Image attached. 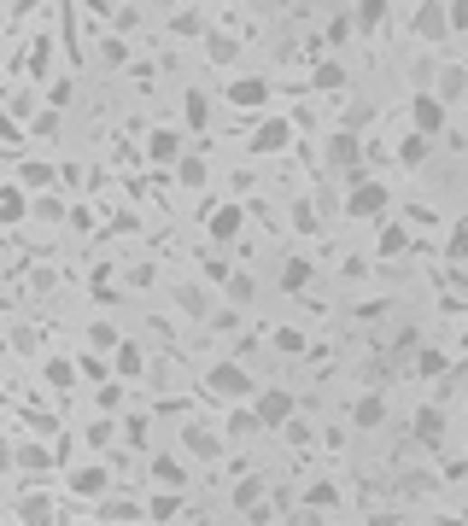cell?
I'll return each mask as SVG.
<instances>
[{
    "label": "cell",
    "mask_w": 468,
    "mask_h": 526,
    "mask_svg": "<svg viewBox=\"0 0 468 526\" xmlns=\"http://www.w3.org/2000/svg\"><path fill=\"white\" fill-rule=\"evenodd\" d=\"M205 229H211V240H217V246H229V240H240L246 211H240V205H217L211 217H205Z\"/></svg>",
    "instance_id": "14"
},
{
    "label": "cell",
    "mask_w": 468,
    "mask_h": 526,
    "mask_svg": "<svg viewBox=\"0 0 468 526\" xmlns=\"http://www.w3.org/2000/svg\"><path fill=\"white\" fill-rule=\"evenodd\" d=\"M6 111H12V117H30L35 99H30V94H12V99H6Z\"/></svg>",
    "instance_id": "52"
},
{
    "label": "cell",
    "mask_w": 468,
    "mask_h": 526,
    "mask_svg": "<svg viewBox=\"0 0 468 526\" xmlns=\"http://www.w3.org/2000/svg\"><path fill=\"white\" fill-rule=\"evenodd\" d=\"M123 345V333L112 328V322H94V328H89V351H100V357H106V351H117Z\"/></svg>",
    "instance_id": "40"
},
{
    "label": "cell",
    "mask_w": 468,
    "mask_h": 526,
    "mask_svg": "<svg viewBox=\"0 0 468 526\" xmlns=\"http://www.w3.org/2000/svg\"><path fill=\"white\" fill-rule=\"evenodd\" d=\"M276 351H287V357H304V351H311V340H304L299 328H276Z\"/></svg>",
    "instance_id": "41"
},
{
    "label": "cell",
    "mask_w": 468,
    "mask_h": 526,
    "mask_svg": "<svg viewBox=\"0 0 468 526\" xmlns=\"http://www.w3.org/2000/svg\"><path fill=\"white\" fill-rule=\"evenodd\" d=\"M269 94H276V88H269L264 77H229V88H223V99L234 111H264Z\"/></svg>",
    "instance_id": "9"
},
{
    "label": "cell",
    "mask_w": 468,
    "mask_h": 526,
    "mask_svg": "<svg viewBox=\"0 0 468 526\" xmlns=\"http://www.w3.org/2000/svg\"><path fill=\"white\" fill-rule=\"evenodd\" d=\"M346 82L351 77H346V65H340V59H323V65L311 70V88H316V94H340Z\"/></svg>",
    "instance_id": "24"
},
{
    "label": "cell",
    "mask_w": 468,
    "mask_h": 526,
    "mask_svg": "<svg viewBox=\"0 0 468 526\" xmlns=\"http://www.w3.org/2000/svg\"><path fill=\"white\" fill-rule=\"evenodd\" d=\"M176 310H182V316H193V322H211L217 316V310H211V293H205L200 281H182L176 286Z\"/></svg>",
    "instance_id": "15"
},
{
    "label": "cell",
    "mask_w": 468,
    "mask_h": 526,
    "mask_svg": "<svg viewBox=\"0 0 468 526\" xmlns=\"http://www.w3.org/2000/svg\"><path fill=\"white\" fill-rule=\"evenodd\" d=\"M410 30H416V42H427V47H439V42H451V6L445 0H422L416 6V18H410Z\"/></svg>",
    "instance_id": "3"
},
{
    "label": "cell",
    "mask_w": 468,
    "mask_h": 526,
    "mask_svg": "<svg viewBox=\"0 0 468 526\" xmlns=\"http://www.w3.org/2000/svg\"><path fill=\"white\" fill-rule=\"evenodd\" d=\"M182 450H188L193 462H217L223 456V433H211L205 421H182Z\"/></svg>",
    "instance_id": "10"
},
{
    "label": "cell",
    "mask_w": 468,
    "mask_h": 526,
    "mask_svg": "<svg viewBox=\"0 0 468 526\" xmlns=\"http://www.w3.org/2000/svg\"><path fill=\"white\" fill-rule=\"evenodd\" d=\"M445 117H451V106L434 94V88H416L410 94V129H422V135L439 141V135H445Z\"/></svg>",
    "instance_id": "4"
},
{
    "label": "cell",
    "mask_w": 468,
    "mask_h": 526,
    "mask_svg": "<svg viewBox=\"0 0 468 526\" xmlns=\"http://www.w3.org/2000/svg\"><path fill=\"white\" fill-rule=\"evenodd\" d=\"M304 503L334 515V509H340V485H334V480H311V485H304Z\"/></svg>",
    "instance_id": "33"
},
{
    "label": "cell",
    "mask_w": 468,
    "mask_h": 526,
    "mask_svg": "<svg viewBox=\"0 0 468 526\" xmlns=\"http://www.w3.org/2000/svg\"><path fill=\"white\" fill-rule=\"evenodd\" d=\"M23 193H30L23 182H6V187H0V222H6V229H18V222L30 217V199H23Z\"/></svg>",
    "instance_id": "17"
},
{
    "label": "cell",
    "mask_w": 468,
    "mask_h": 526,
    "mask_svg": "<svg viewBox=\"0 0 468 526\" xmlns=\"http://www.w3.org/2000/svg\"><path fill=\"white\" fill-rule=\"evenodd\" d=\"M416 374H422V380H445L451 357H445V351H434V345H422V351H416Z\"/></svg>",
    "instance_id": "30"
},
{
    "label": "cell",
    "mask_w": 468,
    "mask_h": 526,
    "mask_svg": "<svg viewBox=\"0 0 468 526\" xmlns=\"http://www.w3.org/2000/svg\"><path fill=\"white\" fill-rule=\"evenodd\" d=\"M94 515H100L106 526H135V521H141V503H129V497H100Z\"/></svg>",
    "instance_id": "21"
},
{
    "label": "cell",
    "mask_w": 468,
    "mask_h": 526,
    "mask_svg": "<svg viewBox=\"0 0 468 526\" xmlns=\"http://www.w3.org/2000/svg\"><path fill=\"white\" fill-rule=\"evenodd\" d=\"M287 526H328V509H311V503H299L287 515Z\"/></svg>",
    "instance_id": "43"
},
{
    "label": "cell",
    "mask_w": 468,
    "mask_h": 526,
    "mask_svg": "<svg viewBox=\"0 0 468 526\" xmlns=\"http://www.w3.org/2000/svg\"><path fill=\"white\" fill-rule=\"evenodd\" d=\"M112 369H117V380H141V369H146V351L135 345V340H123L112 351Z\"/></svg>",
    "instance_id": "23"
},
{
    "label": "cell",
    "mask_w": 468,
    "mask_h": 526,
    "mask_svg": "<svg viewBox=\"0 0 468 526\" xmlns=\"http://www.w3.org/2000/svg\"><path fill=\"white\" fill-rule=\"evenodd\" d=\"M434 526H468V515H439Z\"/></svg>",
    "instance_id": "55"
},
{
    "label": "cell",
    "mask_w": 468,
    "mask_h": 526,
    "mask_svg": "<svg viewBox=\"0 0 468 526\" xmlns=\"http://www.w3.org/2000/svg\"><path fill=\"white\" fill-rule=\"evenodd\" d=\"M463 351H468V322H463Z\"/></svg>",
    "instance_id": "56"
},
{
    "label": "cell",
    "mask_w": 468,
    "mask_h": 526,
    "mask_svg": "<svg viewBox=\"0 0 468 526\" xmlns=\"http://www.w3.org/2000/svg\"><path fill=\"white\" fill-rule=\"evenodd\" d=\"M252 409H257V421H264V427H287L299 404H293V392H287V386H264V392L252 398Z\"/></svg>",
    "instance_id": "8"
},
{
    "label": "cell",
    "mask_w": 468,
    "mask_h": 526,
    "mask_svg": "<svg viewBox=\"0 0 468 526\" xmlns=\"http://www.w3.org/2000/svg\"><path fill=\"white\" fill-rule=\"evenodd\" d=\"M205 53H211V65H234V53H240V42H234V35H205Z\"/></svg>",
    "instance_id": "37"
},
{
    "label": "cell",
    "mask_w": 468,
    "mask_h": 526,
    "mask_svg": "<svg viewBox=\"0 0 468 526\" xmlns=\"http://www.w3.org/2000/svg\"><path fill=\"white\" fill-rule=\"evenodd\" d=\"M12 526H23V521H12Z\"/></svg>",
    "instance_id": "57"
},
{
    "label": "cell",
    "mask_w": 468,
    "mask_h": 526,
    "mask_svg": "<svg viewBox=\"0 0 468 526\" xmlns=\"http://www.w3.org/2000/svg\"><path fill=\"white\" fill-rule=\"evenodd\" d=\"M357 30V18H346V12H340V18L334 23H328V42H346V35Z\"/></svg>",
    "instance_id": "49"
},
{
    "label": "cell",
    "mask_w": 468,
    "mask_h": 526,
    "mask_svg": "<svg viewBox=\"0 0 468 526\" xmlns=\"http://www.w3.org/2000/svg\"><path fill=\"white\" fill-rule=\"evenodd\" d=\"M211 328H217V333H234V328H240V310H217Z\"/></svg>",
    "instance_id": "50"
},
{
    "label": "cell",
    "mask_w": 468,
    "mask_h": 526,
    "mask_svg": "<svg viewBox=\"0 0 468 526\" xmlns=\"http://www.w3.org/2000/svg\"><path fill=\"white\" fill-rule=\"evenodd\" d=\"M346 211L351 222H387V211H392V187H380V182H369V175H351V193H346Z\"/></svg>",
    "instance_id": "1"
},
{
    "label": "cell",
    "mask_w": 468,
    "mask_h": 526,
    "mask_svg": "<svg viewBox=\"0 0 468 526\" xmlns=\"http://www.w3.org/2000/svg\"><path fill=\"white\" fill-rule=\"evenodd\" d=\"M0 462H12V468L30 474V480H42V474L53 468V450H47V445H6V450H0Z\"/></svg>",
    "instance_id": "11"
},
{
    "label": "cell",
    "mask_w": 468,
    "mask_h": 526,
    "mask_svg": "<svg viewBox=\"0 0 468 526\" xmlns=\"http://www.w3.org/2000/svg\"><path fill=\"white\" fill-rule=\"evenodd\" d=\"M323 158H328V170H334V175H357V170H363V158H369V146L357 141V129H334Z\"/></svg>",
    "instance_id": "5"
},
{
    "label": "cell",
    "mask_w": 468,
    "mask_h": 526,
    "mask_svg": "<svg viewBox=\"0 0 468 526\" xmlns=\"http://www.w3.org/2000/svg\"><path fill=\"white\" fill-rule=\"evenodd\" d=\"M18 521H23V526H53V521H59L53 497H18Z\"/></svg>",
    "instance_id": "25"
},
{
    "label": "cell",
    "mask_w": 468,
    "mask_h": 526,
    "mask_svg": "<svg viewBox=\"0 0 468 526\" xmlns=\"http://www.w3.org/2000/svg\"><path fill=\"white\" fill-rule=\"evenodd\" d=\"M47 106H53V111H65V106H70V82H65V77L47 88Z\"/></svg>",
    "instance_id": "47"
},
{
    "label": "cell",
    "mask_w": 468,
    "mask_h": 526,
    "mask_svg": "<svg viewBox=\"0 0 468 526\" xmlns=\"http://www.w3.org/2000/svg\"><path fill=\"white\" fill-rule=\"evenodd\" d=\"M82 445H89V456H106V450L117 445V421L112 416H94L89 427H82Z\"/></svg>",
    "instance_id": "20"
},
{
    "label": "cell",
    "mask_w": 468,
    "mask_h": 526,
    "mask_svg": "<svg viewBox=\"0 0 468 526\" xmlns=\"http://www.w3.org/2000/svg\"><path fill=\"white\" fill-rule=\"evenodd\" d=\"M223 293L234 298V310H246L257 298V286H252V275H246V269H223Z\"/></svg>",
    "instance_id": "28"
},
{
    "label": "cell",
    "mask_w": 468,
    "mask_h": 526,
    "mask_svg": "<svg viewBox=\"0 0 468 526\" xmlns=\"http://www.w3.org/2000/svg\"><path fill=\"white\" fill-rule=\"evenodd\" d=\"M205 392H217L223 404H252L264 386H257L252 374L240 369V362H229V357H223V362H211V374H205Z\"/></svg>",
    "instance_id": "2"
},
{
    "label": "cell",
    "mask_w": 468,
    "mask_h": 526,
    "mask_svg": "<svg viewBox=\"0 0 468 526\" xmlns=\"http://www.w3.org/2000/svg\"><path fill=\"white\" fill-rule=\"evenodd\" d=\"M410 229H404V222H380V240H375V258H404L410 252Z\"/></svg>",
    "instance_id": "22"
},
{
    "label": "cell",
    "mask_w": 468,
    "mask_h": 526,
    "mask_svg": "<svg viewBox=\"0 0 468 526\" xmlns=\"http://www.w3.org/2000/svg\"><path fill=\"white\" fill-rule=\"evenodd\" d=\"M211 123V106H205V94H188V129H205Z\"/></svg>",
    "instance_id": "44"
},
{
    "label": "cell",
    "mask_w": 468,
    "mask_h": 526,
    "mask_svg": "<svg viewBox=\"0 0 468 526\" xmlns=\"http://www.w3.org/2000/svg\"><path fill=\"white\" fill-rule=\"evenodd\" d=\"M416 445H427V450H439V445H445V409H439V404H422V409H416Z\"/></svg>",
    "instance_id": "12"
},
{
    "label": "cell",
    "mask_w": 468,
    "mask_h": 526,
    "mask_svg": "<svg viewBox=\"0 0 468 526\" xmlns=\"http://www.w3.org/2000/svg\"><path fill=\"white\" fill-rule=\"evenodd\" d=\"M100 59H106V65H123V59H129V47H123V35H106V42H100Z\"/></svg>",
    "instance_id": "46"
},
{
    "label": "cell",
    "mask_w": 468,
    "mask_h": 526,
    "mask_svg": "<svg viewBox=\"0 0 468 526\" xmlns=\"http://www.w3.org/2000/svg\"><path fill=\"white\" fill-rule=\"evenodd\" d=\"M445 258H451V263H468V217L451 222V234H445Z\"/></svg>",
    "instance_id": "39"
},
{
    "label": "cell",
    "mask_w": 468,
    "mask_h": 526,
    "mask_svg": "<svg viewBox=\"0 0 468 526\" xmlns=\"http://www.w3.org/2000/svg\"><path fill=\"white\" fill-rule=\"evenodd\" d=\"M293 146V123L287 117H264L252 129V141H246V153H257V158H276V153H287Z\"/></svg>",
    "instance_id": "6"
},
{
    "label": "cell",
    "mask_w": 468,
    "mask_h": 526,
    "mask_svg": "<svg viewBox=\"0 0 468 526\" xmlns=\"http://www.w3.org/2000/svg\"><path fill=\"white\" fill-rule=\"evenodd\" d=\"M311 275H316L311 258H287V263H281V293H304V286H311Z\"/></svg>",
    "instance_id": "27"
},
{
    "label": "cell",
    "mask_w": 468,
    "mask_h": 526,
    "mask_svg": "<svg viewBox=\"0 0 468 526\" xmlns=\"http://www.w3.org/2000/svg\"><path fill=\"white\" fill-rule=\"evenodd\" d=\"M53 135H59V111H35V141H53Z\"/></svg>",
    "instance_id": "45"
},
{
    "label": "cell",
    "mask_w": 468,
    "mask_h": 526,
    "mask_svg": "<svg viewBox=\"0 0 468 526\" xmlns=\"http://www.w3.org/2000/svg\"><path fill=\"white\" fill-rule=\"evenodd\" d=\"M70 497H82V503H100L106 492H112V474H106V462H82V468H70Z\"/></svg>",
    "instance_id": "7"
},
{
    "label": "cell",
    "mask_w": 468,
    "mask_h": 526,
    "mask_svg": "<svg viewBox=\"0 0 468 526\" xmlns=\"http://www.w3.org/2000/svg\"><path fill=\"white\" fill-rule=\"evenodd\" d=\"M380 421H387V398H380V392H363V398H357V404H351V427L375 433Z\"/></svg>",
    "instance_id": "18"
},
{
    "label": "cell",
    "mask_w": 468,
    "mask_h": 526,
    "mask_svg": "<svg viewBox=\"0 0 468 526\" xmlns=\"http://www.w3.org/2000/svg\"><path fill=\"white\" fill-rule=\"evenodd\" d=\"M153 480L170 485V492H188V468H182L176 456H153Z\"/></svg>",
    "instance_id": "31"
},
{
    "label": "cell",
    "mask_w": 468,
    "mask_h": 526,
    "mask_svg": "<svg viewBox=\"0 0 468 526\" xmlns=\"http://www.w3.org/2000/svg\"><path fill=\"white\" fill-rule=\"evenodd\" d=\"M42 380L53 386V392H70V386L82 380V362H70V357H42Z\"/></svg>",
    "instance_id": "16"
},
{
    "label": "cell",
    "mask_w": 468,
    "mask_h": 526,
    "mask_svg": "<svg viewBox=\"0 0 468 526\" xmlns=\"http://www.w3.org/2000/svg\"><path fill=\"white\" fill-rule=\"evenodd\" d=\"M293 229H299V234H323V217H316V205H293Z\"/></svg>",
    "instance_id": "42"
},
{
    "label": "cell",
    "mask_w": 468,
    "mask_h": 526,
    "mask_svg": "<svg viewBox=\"0 0 468 526\" xmlns=\"http://www.w3.org/2000/svg\"><path fill=\"white\" fill-rule=\"evenodd\" d=\"M123 438H129V445H146V421L129 416V421H123Z\"/></svg>",
    "instance_id": "51"
},
{
    "label": "cell",
    "mask_w": 468,
    "mask_h": 526,
    "mask_svg": "<svg viewBox=\"0 0 468 526\" xmlns=\"http://www.w3.org/2000/svg\"><path fill=\"white\" fill-rule=\"evenodd\" d=\"M117 404H123V392H117V380H106V386H100V409H117Z\"/></svg>",
    "instance_id": "53"
},
{
    "label": "cell",
    "mask_w": 468,
    "mask_h": 526,
    "mask_svg": "<svg viewBox=\"0 0 468 526\" xmlns=\"http://www.w3.org/2000/svg\"><path fill=\"white\" fill-rule=\"evenodd\" d=\"M445 6H451V30L468 35V0H445Z\"/></svg>",
    "instance_id": "48"
},
{
    "label": "cell",
    "mask_w": 468,
    "mask_h": 526,
    "mask_svg": "<svg viewBox=\"0 0 468 526\" xmlns=\"http://www.w3.org/2000/svg\"><path fill=\"white\" fill-rule=\"evenodd\" d=\"M146 158H153V164H182V158H188V141H182L176 129H153L146 135Z\"/></svg>",
    "instance_id": "13"
},
{
    "label": "cell",
    "mask_w": 468,
    "mask_h": 526,
    "mask_svg": "<svg viewBox=\"0 0 468 526\" xmlns=\"http://www.w3.org/2000/svg\"><path fill=\"white\" fill-rule=\"evenodd\" d=\"M82 6H89L94 18H112V12H117V0H82Z\"/></svg>",
    "instance_id": "54"
},
{
    "label": "cell",
    "mask_w": 468,
    "mask_h": 526,
    "mask_svg": "<svg viewBox=\"0 0 468 526\" xmlns=\"http://www.w3.org/2000/svg\"><path fill=\"white\" fill-rule=\"evenodd\" d=\"M257 427H264V421H257V409H252V404H234V409H229V421H223V433H229V438H252Z\"/></svg>",
    "instance_id": "29"
},
{
    "label": "cell",
    "mask_w": 468,
    "mask_h": 526,
    "mask_svg": "<svg viewBox=\"0 0 468 526\" xmlns=\"http://www.w3.org/2000/svg\"><path fill=\"white\" fill-rule=\"evenodd\" d=\"M257 503H264V480H257V474H246V480L234 485V509H240V515H252Z\"/></svg>",
    "instance_id": "35"
},
{
    "label": "cell",
    "mask_w": 468,
    "mask_h": 526,
    "mask_svg": "<svg viewBox=\"0 0 468 526\" xmlns=\"http://www.w3.org/2000/svg\"><path fill=\"white\" fill-rule=\"evenodd\" d=\"M18 182H23V187H53L59 170L47 164V158H30V164H18Z\"/></svg>",
    "instance_id": "36"
},
{
    "label": "cell",
    "mask_w": 468,
    "mask_h": 526,
    "mask_svg": "<svg viewBox=\"0 0 468 526\" xmlns=\"http://www.w3.org/2000/svg\"><path fill=\"white\" fill-rule=\"evenodd\" d=\"M176 509H182V492H170V485H164V492L146 503V521H176Z\"/></svg>",
    "instance_id": "38"
},
{
    "label": "cell",
    "mask_w": 468,
    "mask_h": 526,
    "mask_svg": "<svg viewBox=\"0 0 468 526\" xmlns=\"http://www.w3.org/2000/svg\"><path fill=\"white\" fill-rule=\"evenodd\" d=\"M176 182H182V187H188V193H193V187H205V182H211V164H205L200 153H188V158H182V164H176Z\"/></svg>",
    "instance_id": "32"
},
{
    "label": "cell",
    "mask_w": 468,
    "mask_h": 526,
    "mask_svg": "<svg viewBox=\"0 0 468 526\" xmlns=\"http://www.w3.org/2000/svg\"><path fill=\"white\" fill-rule=\"evenodd\" d=\"M427 153H434V135L410 129V135H404V146H398V164H404V170H416V164H427Z\"/></svg>",
    "instance_id": "26"
},
{
    "label": "cell",
    "mask_w": 468,
    "mask_h": 526,
    "mask_svg": "<svg viewBox=\"0 0 468 526\" xmlns=\"http://www.w3.org/2000/svg\"><path fill=\"white\" fill-rule=\"evenodd\" d=\"M351 18H357V30H363V35H375L380 23H387V0H357Z\"/></svg>",
    "instance_id": "34"
},
{
    "label": "cell",
    "mask_w": 468,
    "mask_h": 526,
    "mask_svg": "<svg viewBox=\"0 0 468 526\" xmlns=\"http://www.w3.org/2000/svg\"><path fill=\"white\" fill-rule=\"evenodd\" d=\"M434 94L445 99V106H457V99L468 94V65H439V77H434Z\"/></svg>",
    "instance_id": "19"
}]
</instances>
